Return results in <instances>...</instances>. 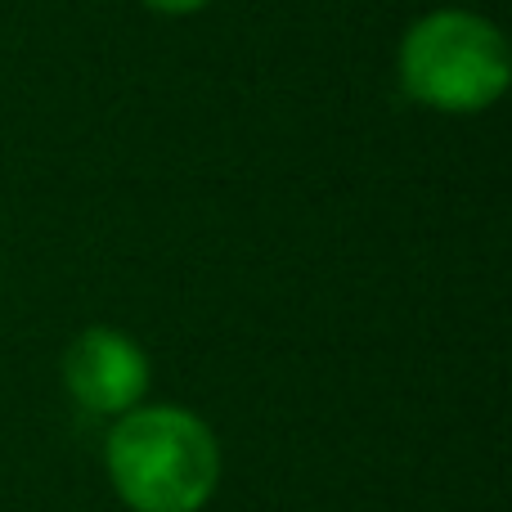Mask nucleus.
<instances>
[{"label": "nucleus", "instance_id": "obj_1", "mask_svg": "<svg viewBox=\"0 0 512 512\" xmlns=\"http://www.w3.org/2000/svg\"><path fill=\"white\" fill-rule=\"evenodd\" d=\"M104 468L131 512H203L221 486V445L180 405H135L104 441Z\"/></svg>", "mask_w": 512, "mask_h": 512}, {"label": "nucleus", "instance_id": "obj_2", "mask_svg": "<svg viewBox=\"0 0 512 512\" xmlns=\"http://www.w3.org/2000/svg\"><path fill=\"white\" fill-rule=\"evenodd\" d=\"M400 90L436 113H486L508 90V41L472 9H432L405 32L396 54Z\"/></svg>", "mask_w": 512, "mask_h": 512}, {"label": "nucleus", "instance_id": "obj_3", "mask_svg": "<svg viewBox=\"0 0 512 512\" xmlns=\"http://www.w3.org/2000/svg\"><path fill=\"white\" fill-rule=\"evenodd\" d=\"M149 355L135 337L117 333L108 324L86 328L72 337L68 355H63V387L81 409L104 418H122L149 396Z\"/></svg>", "mask_w": 512, "mask_h": 512}, {"label": "nucleus", "instance_id": "obj_4", "mask_svg": "<svg viewBox=\"0 0 512 512\" xmlns=\"http://www.w3.org/2000/svg\"><path fill=\"white\" fill-rule=\"evenodd\" d=\"M140 5H149L153 14L185 18V14H198V9H207V5H212V0H140Z\"/></svg>", "mask_w": 512, "mask_h": 512}]
</instances>
